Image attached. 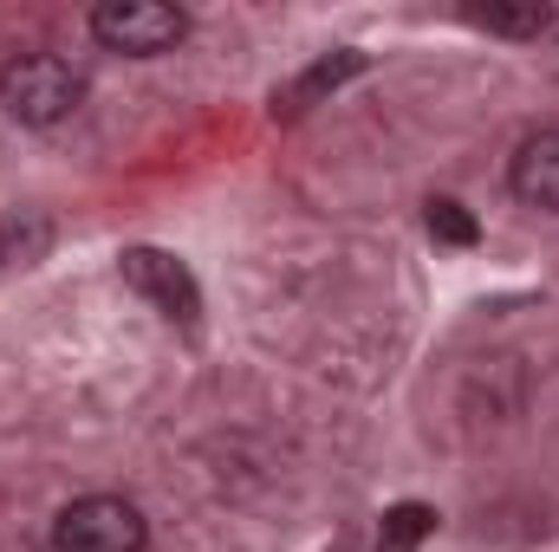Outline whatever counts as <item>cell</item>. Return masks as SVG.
<instances>
[{
  "mask_svg": "<svg viewBox=\"0 0 559 552\" xmlns=\"http://www.w3.org/2000/svg\"><path fill=\"white\" fill-rule=\"evenodd\" d=\"M46 248H52V221H46L39 208H13V215H0V279L39 267Z\"/></svg>",
  "mask_w": 559,
  "mask_h": 552,
  "instance_id": "7",
  "label": "cell"
},
{
  "mask_svg": "<svg viewBox=\"0 0 559 552\" xmlns=\"http://www.w3.org/2000/svg\"><path fill=\"white\" fill-rule=\"evenodd\" d=\"M475 20L488 33H508V39H534L554 26V7L547 0H488V7H475Z\"/></svg>",
  "mask_w": 559,
  "mask_h": 552,
  "instance_id": "8",
  "label": "cell"
},
{
  "mask_svg": "<svg viewBox=\"0 0 559 552\" xmlns=\"http://www.w3.org/2000/svg\"><path fill=\"white\" fill-rule=\"evenodd\" d=\"M429 235H436V241H449V248H475V241H481L475 215H468L462 202H449V195H436V202H429Z\"/></svg>",
  "mask_w": 559,
  "mask_h": 552,
  "instance_id": "10",
  "label": "cell"
},
{
  "mask_svg": "<svg viewBox=\"0 0 559 552\" xmlns=\"http://www.w3.org/2000/svg\"><path fill=\"white\" fill-rule=\"evenodd\" d=\"M59 552H143V514L118 494H85L52 520Z\"/></svg>",
  "mask_w": 559,
  "mask_h": 552,
  "instance_id": "2",
  "label": "cell"
},
{
  "mask_svg": "<svg viewBox=\"0 0 559 552\" xmlns=\"http://www.w3.org/2000/svg\"><path fill=\"white\" fill-rule=\"evenodd\" d=\"M508 189H514L527 208L559 215V131H534V137L514 149V163H508Z\"/></svg>",
  "mask_w": 559,
  "mask_h": 552,
  "instance_id": "6",
  "label": "cell"
},
{
  "mask_svg": "<svg viewBox=\"0 0 559 552\" xmlns=\"http://www.w3.org/2000/svg\"><path fill=\"white\" fill-rule=\"evenodd\" d=\"M79 98H85V79L59 52H20L13 65H0V105L20 124H59L79 111Z\"/></svg>",
  "mask_w": 559,
  "mask_h": 552,
  "instance_id": "1",
  "label": "cell"
},
{
  "mask_svg": "<svg viewBox=\"0 0 559 552\" xmlns=\"http://www.w3.org/2000/svg\"><path fill=\"white\" fill-rule=\"evenodd\" d=\"M429 533H436V507H423V501H397V507L384 514V547L391 552L423 547Z\"/></svg>",
  "mask_w": 559,
  "mask_h": 552,
  "instance_id": "9",
  "label": "cell"
},
{
  "mask_svg": "<svg viewBox=\"0 0 559 552\" xmlns=\"http://www.w3.org/2000/svg\"><path fill=\"white\" fill-rule=\"evenodd\" d=\"M118 267H124V286H131L138 299H150L169 325H182V332L202 325V286H195V274H189L176 254H163V248H131Z\"/></svg>",
  "mask_w": 559,
  "mask_h": 552,
  "instance_id": "3",
  "label": "cell"
},
{
  "mask_svg": "<svg viewBox=\"0 0 559 552\" xmlns=\"http://www.w3.org/2000/svg\"><path fill=\"white\" fill-rule=\"evenodd\" d=\"M365 65H371V52H358V46H338V52H319V59H312V65H306L299 79H286V85L274 92V118H280V124H293V118H306L312 105H325L332 92H345V85H352V79H358Z\"/></svg>",
  "mask_w": 559,
  "mask_h": 552,
  "instance_id": "5",
  "label": "cell"
},
{
  "mask_svg": "<svg viewBox=\"0 0 559 552\" xmlns=\"http://www.w3.org/2000/svg\"><path fill=\"white\" fill-rule=\"evenodd\" d=\"M92 33H98L105 46L131 52V59H150V52H169V46L189 33V20H182V7H169V0H105V7L92 13Z\"/></svg>",
  "mask_w": 559,
  "mask_h": 552,
  "instance_id": "4",
  "label": "cell"
}]
</instances>
